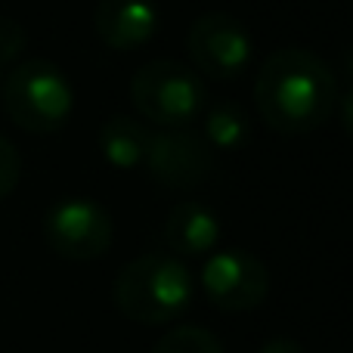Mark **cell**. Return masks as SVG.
<instances>
[{
	"label": "cell",
	"mask_w": 353,
	"mask_h": 353,
	"mask_svg": "<svg viewBox=\"0 0 353 353\" xmlns=\"http://www.w3.org/2000/svg\"><path fill=\"white\" fill-rule=\"evenodd\" d=\"M143 165L149 168L155 183L168 189H195L211 176L214 152L201 134L189 128H161L149 140V152Z\"/></svg>",
	"instance_id": "8"
},
{
	"label": "cell",
	"mask_w": 353,
	"mask_h": 353,
	"mask_svg": "<svg viewBox=\"0 0 353 353\" xmlns=\"http://www.w3.org/2000/svg\"><path fill=\"white\" fill-rule=\"evenodd\" d=\"M254 103L263 121L279 134H310L323 128L338 103L332 68L310 50H276L254 81Z\"/></svg>",
	"instance_id": "1"
},
{
	"label": "cell",
	"mask_w": 353,
	"mask_h": 353,
	"mask_svg": "<svg viewBox=\"0 0 353 353\" xmlns=\"http://www.w3.org/2000/svg\"><path fill=\"white\" fill-rule=\"evenodd\" d=\"M47 245L65 261H97L115 239L112 217L93 199H59L43 217Z\"/></svg>",
	"instance_id": "5"
},
{
	"label": "cell",
	"mask_w": 353,
	"mask_h": 353,
	"mask_svg": "<svg viewBox=\"0 0 353 353\" xmlns=\"http://www.w3.org/2000/svg\"><path fill=\"white\" fill-rule=\"evenodd\" d=\"M186 47L199 74L211 81H236L248 68L251 53H254L248 28L226 12H208L195 19Z\"/></svg>",
	"instance_id": "6"
},
{
	"label": "cell",
	"mask_w": 353,
	"mask_h": 353,
	"mask_svg": "<svg viewBox=\"0 0 353 353\" xmlns=\"http://www.w3.org/2000/svg\"><path fill=\"white\" fill-rule=\"evenodd\" d=\"M159 6L152 0H99L93 12L97 34L112 50H137L159 31Z\"/></svg>",
	"instance_id": "9"
},
{
	"label": "cell",
	"mask_w": 353,
	"mask_h": 353,
	"mask_svg": "<svg viewBox=\"0 0 353 353\" xmlns=\"http://www.w3.org/2000/svg\"><path fill=\"white\" fill-rule=\"evenodd\" d=\"M3 109L28 134H56L72 118L74 90L53 62L25 59L3 78Z\"/></svg>",
	"instance_id": "3"
},
{
	"label": "cell",
	"mask_w": 353,
	"mask_h": 353,
	"mask_svg": "<svg viewBox=\"0 0 353 353\" xmlns=\"http://www.w3.org/2000/svg\"><path fill=\"white\" fill-rule=\"evenodd\" d=\"M130 99L146 121L159 128H189L205 112L208 90L199 72L176 59H155L137 68Z\"/></svg>",
	"instance_id": "4"
},
{
	"label": "cell",
	"mask_w": 353,
	"mask_h": 353,
	"mask_svg": "<svg viewBox=\"0 0 353 353\" xmlns=\"http://www.w3.org/2000/svg\"><path fill=\"white\" fill-rule=\"evenodd\" d=\"M165 242L168 248L183 257H201L217 248L220 242V220L211 208L199 201H180L171 208L165 220Z\"/></svg>",
	"instance_id": "10"
},
{
	"label": "cell",
	"mask_w": 353,
	"mask_h": 353,
	"mask_svg": "<svg viewBox=\"0 0 353 353\" xmlns=\"http://www.w3.org/2000/svg\"><path fill=\"white\" fill-rule=\"evenodd\" d=\"M192 273L174 254H143L115 279V304L134 323H171L192 304Z\"/></svg>",
	"instance_id": "2"
},
{
	"label": "cell",
	"mask_w": 353,
	"mask_h": 353,
	"mask_svg": "<svg viewBox=\"0 0 353 353\" xmlns=\"http://www.w3.org/2000/svg\"><path fill=\"white\" fill-rule=\"evenodd\" d=\"M25 43H28V37H25L22 25L10 16H0V84L10 74V65L25 53Z\"/></svg>",
	"instance_id": "14"
},
{
	"label": "cell",
	"mask_w": 353,
	"mask_h": 353,
	"mask_svg": "<svg viewBox=\"0 0 353 353\" xmlns=\"http://www.w3.org/2000/svg\"><path fill=\"white\" fill-rule=\"evenodd\" d=\"M257 353H307L301 347L298 341H292V338H273V341H267Z\"/></svg>",
	"instance_id": "16"
},
{
	"label": "cell",
	"mask_w": 353,
	"mask_h": 353,
	"mask_svg": "<svg viewBox=\"0 0 353 353\" xmlns=\"http://www.w3.org/2000/svg\"><path fill=\"white\" fill-rule=\"evenodd\" d=\"M344 74L353 78V47H347V53H344Z\"/></svg>",
	"instance_id": "18"
},
{
	"label": "cell",
	"mask_w": 353,
	"mask_h": 353,
	"mask_svg": "<svg viewBox=\"0 0 353 353\" xmlns=\"http://www.w3.org/2000/svg\"><path fill=\"white\" fill-rule=\"evenodd\" d=\"M152 353H223V344L208 329L180 325V329H171L168 335H161V341L155 344Z\"/></svg>",
	"instance_id": "13"
},
{
	"label": "cell",
	"mask_w": 353,
	"mask_h": 353,
	"mask_svg": "<svg viewBox=\"0 0 353 353\" xmlns=\"http://www.w3.org/2000/svg\"><path fill=\"white\" fill-rule=\"evenodd\" d=\"M341 124H344V130H347V137L353 140V90L341 99Z\"/></svg>",
	"instance_id": "17"
},
{
	"label": "cell",
	"mask_w": 353,
	"mask_h": 353,
	"mask_svg": "<svg viewBox=\"0 0 353 353\" xmlns=\"http://www.w3.org/2000/svg\"><path fill=\"white\" fill-rule=\"evenodd\" d=\"M149 140H152V130H146L140 121L128 115H112L99 128V152L118 171H130V168L143 165L149 152Z\"/></svg>",
	"instance_id": "11"
},
{
	"label": "cell",
	"mask_w": 353,
	"mask_h": 353,
	"mask_svg": "<svg viewBox=\"0 0 353 353\" xmlns=\"http://www.w3.org/2000/svg\"><path fill=\"white\" fill-rule=\"evenodd\" d=\"M201 288L211 304L223 313L254 310L267 301L270 273L251 251L226 248L214 251L201 267Z\"/></svg>",
	"instance_id": "7"
},
{
	"label": "cell",
	"mask_w": 353,
	"mask_h": 353,
	"mask_svg": "<svg viewBox=\"0 0 353 353\" xmlns=\"http://www.w3.org/2000/svg\"><path fill=\"white\" fill-rule=\"evenodd\" d=\"M201 137L217 152H236L248 143L251 124L236 103H217L205 112V134Z\"/></svg>",
	"instance_id": "12"
},
{
	"label": "cell",
	"mask_w": 353,
	"mask_h": 353,
	"mask_svg": "<svg viewBox=\"0 0 353 353\" xmlns=\"http://www.w3.org/2000/svg\"><path fill=\"white\" fill-rule=\"evenodd\" d=\"M22 176V155L6 137H0V201L19 186Z\"/></svg>",
	"instance_id": "15"
}]
</instances>
